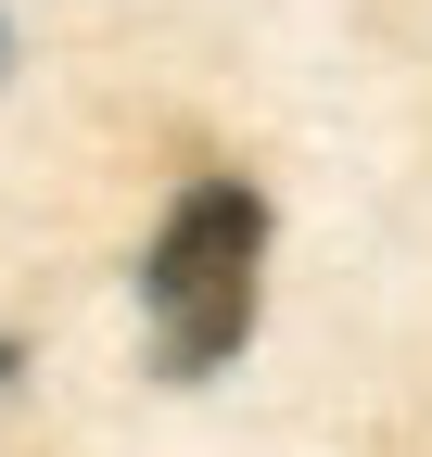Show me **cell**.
<instances>
[{"label":"cell","mask_w":432,"mask_h":457,"mask_svg":"<svg viewBox=\"0 0 432 457\" xmlns=\"http://www.w3.org/2000/svg\"><path fill=\"white\" fill-rule=\"evenodd\" d=\"M254 279H267V204L242 179H191L153 228V267H140V305H153V356L166 381H216L254 330Z\"/></svg>","instance_id":"1"},{"label":"cell","mask_w":432,"mask_h":457,"mask_svg":"<svg viewBox=\"0 0 432 457\" xmlns=\"http://www.w3.org/2000/svg\"><path fill=\"white\" fill-rule=\"evenodd\" d=\"M13 369H26V356H13V343H0V381H13Z\"/></svg>","instance_id":"2"},{"label":"cell","mask_w":432,"mask_h":457,"mask_svg":"<svg viewBox=\"0 0 432 457\" xmlns=\"http://www.w3.org/2000/svg\"><path fill=\"white\" fill-rule=\"evenodd\" d=\"M0 64H13V38H0Z\"/></svg>","instance_id":"3"}]
</instances>
